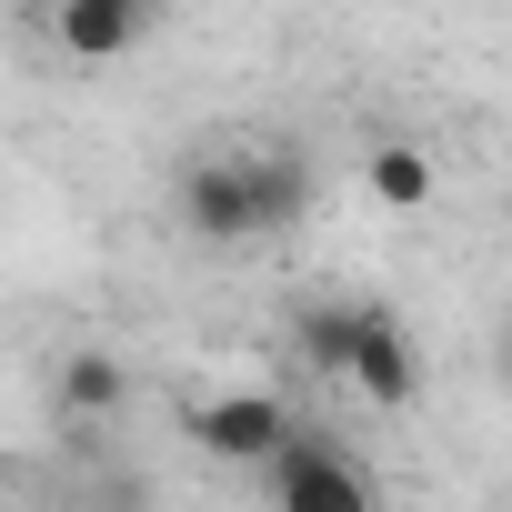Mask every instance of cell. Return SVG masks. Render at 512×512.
Listing matches in <instances>:
<instances>
[{
  "label": "cell",
  "instance_id": "cell-1",
  "mask_svg": "<svg viewBox=\"0 0 512 512\" xmlns=\"http://www.w3.org/2000/svg\"><path fill=\"white\" fill-rule=\"evenodd\" d=\"M262 482H272V502H292V512H312V502H372V472H362L352 452H332L312 422L282 432V452L262 462Z\"/></svg>",
  "mask_w": 512,
  "mask_h": 512
},
{
  "label": "cell",
  "instance_id": "cell-2",
  "mask_svg": "<svg viewBox=\"0 0 512 512\" xmlns=\"http://www.w3.org/2000/svg\"><path fill=\"white\" fill-rule=\"evenodd\" d=\"M181 231L231 251V241H262V201H251V151L241 161H191L181 171Z\"/></svg>",
  "mask_w": 512,
  "mask_h": 512
},
{
  "label": "cell",
  "instance_id": "cell-3",
  "mask_svg": "<svg viewBox=\"0 0 512 512\" xmlns=\"http://www.w3.org/2000/svg\"><path fill=\"white\" fill-rule=\"evenodd\" d=\"M352 382L372 392V412H412V392H422V352H412V332H402L392 302H362V322H352Z\"/></svg>",
  "mask_w": 512,
  "mask_h": 512
},
{
  "label": "cell",
  "instance_id": "cell-4",
  "mask_svg": "<svg viewBox=\"0 0 512 512\" xmlns=\"http://www.w3.org/2000/svg\"><path fill=\"white\" fill-rule=\"evenodd\" d=\"M151 21H161V0H51V41L71 51V61H131L141 41H151Z\"/></svg>",
  "mask_w": 512,
  "mask_h": 512
},
{
  "label": "cell",
  "instance_id": "cell-5",
  "mask_svg": "<svg viewBox=\"0 0 512 512\" xmlns=\"http://www.w3.org/2000/svg\"><path fill=\"white\" fill-rule=\"evenodd\" d=\"M282 432H292V412H282L272 392H221V402L191 412V442H201L211 462H251V472L282 452Z\"/></svg>",
  "mask_w": 512,
  "mask_h": 512
},
{
  "label": "cell",
  "instance_id": "cell-6",
  "mask_svg": "<svg viewBox=\"0 0 512 512\" xmlns=\"http://www.w3.org/2000/svg\"><path fill=\"white\" fill-rule=\"evenodd\" d=\"M51 412H61V422H111V412H131V362L101 352V342L61 352V372H51Z\"/></svg>",
  "mask_w": 512,
  "mask_h": 512
},
{
  "label": "cell",
  "instance_id": "cell-7",
  "mask_svg": "<svg viewBox=\"0 0 512 512\" xmlns=\"http://www.w3.org/2000/svg\"><path fill=\"white\" fill-rule=\"evenodd\" d=\"M362 191H372L382 211H422V201L442 191V171H432L422 141H372V151H362Z\"/></svg>",
  "mask_w": 512,
  "mask_h": 512
},
{
  "label": "cell",
  "instance_id": "cell-8",
  "mask_svg": "<svg viewBox=\"0 0 512 512\" xmlns=\"http://www.w3.org/2000/svg\"><path fill=\"white\" fill-rule=\"evenodd\" d=\"M352 322H362V302H292V352L312 372H342L352 382Z\"/></svg>",
  "mask_w": 512,
  "mask_h": 512
},
{
  "label": "cell",
  "instance_id": "cell-9",
  "mask_svg": "<svg viewBox=\"0 0 512 512\" xmlns=\"http://www.w3.org/2000/svg\"><path fill=\"white\" fill-rule=\"evenodd\" d=\"M251 201H262V231H292L312 211V161L302 151H251Z\"/></svg>",
  "mask_w": 512,
  "mask_h": 512
},
{
  "label": "cell",
  "instance_id": "cell-10",
  "mask_svg": "<svg viewBox=\"0 0 512 512\" xmlns=\"http://www.w3.org/2000/svg\"><path fill=\"white\" fill-rule=\"evenodd\" d=\"M492 372H502V392H512V322L492 332Z\"/></svg>",
  "mask_w": 512,
  "mask_h": 512
},
{
  "label": "cell",
  "instance_id": "cell-11",
  "mask_svg": "<svg viewBox=\"0 0 512 512\" xmlns=\"http://www.w3.org/2000/svg\"><path fill=\"white\" fill-rule=\"evenodd\" d=\"M31 11H51V0H31Z\"/></svg>",
  "mask_w": 512,
  "mask_h": 512
}]
</instances>
